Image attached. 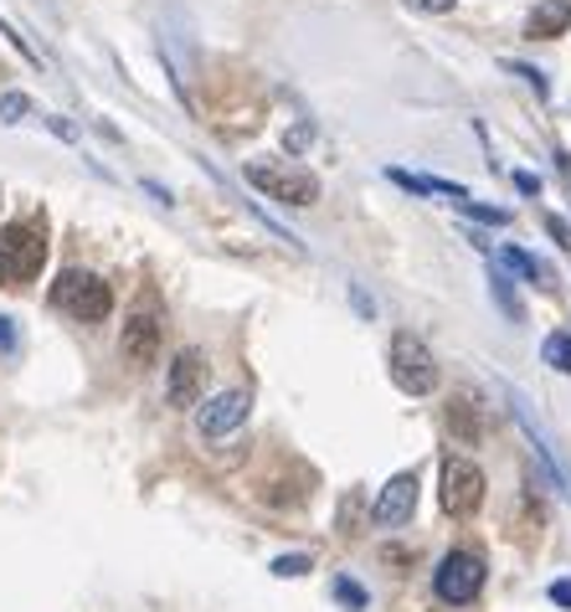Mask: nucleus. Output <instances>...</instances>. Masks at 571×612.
<instances>
[{"instance_id": "16", "label": "nucleus", "mask_w": 571, "mask_h": 612, "mask_svg": "<svg viewBox=\"0 0 571 612\" xmlns=\"http://www.w3.org/2000/svg\"><path fill=\"white\" fill-rule=\"evenodd\" d=\"M489 294H495V299H499V309H505V319H515V325L526 319V309H520V299H515V288H510V278H505V273H489Z\"/></svg>"}, {"instance_id": "6", "label": "nucleus", "mask_w": 571, "mask_h": 612, "mask_svg": "<svg viewBox=\"0 0 571 612\" xmlns=\"http://www.w3.org/2000/svg\"><path fill=\"white\" fill-rule=\"evenodd\" d=\"M0 257H6V273H11L15 284L36 278L42 263H46L42 232H31V226H6V232H0Z\"/></svg>"}, {"instance_id": "7", "label": "nucleus", "mask_w": 571, "mask_h": 612, "mask_svg": "<svg viewBox=\"0 0 571 612\" xmlns=\"http://www.w3.org/2000/svg\"><path fill=\"white\" fill-rule=\"evenodd\" d=\"M247 407H253V397H247V391H216L207 407H195V433H201V437L237 433L242 422H247Z\"/></svg>"}, {"instance_id": "2", "label": "nucleus", "mask_w": 571, "mask_h": 612, "mask_svg": "<svg viewBox=\"0 0 571 612\" xmlns=\"http://www.w3.org/2000/svg\"><path fill=\"white\" fill-rule=\"evenodd\" d=\"M242 176H247V186H257L263 196L284 201V207H315L319 201V180L288 160H253Z\"/></svg>"}, {"instance_id": "1", "label": "nucleus", "mask_w": 571, "mask_h": 612, "mask_svg": "<svg viewBox=\"0 0 571 612\" xmlns=\"http://www.w3.org/2000/svg\"><path fill=\"white\" fill-rule=\"evenodd\" d=\"M52 304H57L67 319H77V325H98V319H108V309H114V294H108V284L98 273L67 268L57 284H52Z\"/></svg>"}, {"instance_id": "11", "label": "nucleus", "mask_w": 571, "mask_h": 612, "mask_svg": "<svg viewBox=\"0 0 571 612\" xmlns=\"http://www.w3.org/2000/svg\"><path fill=\"white\" fill-rule=\"evenodd\" d=\"M567 27H571V0H541V6L526 15L530 42H557V36H567Z\"/></svg>"}, {"instance_id": "19", "label": "nucleus", "mask_w": 571, "mask_h": 612, "mask_svg": "<svg viewBox=\"0 0 571 612\" xmlns=\"http://www.w3.org/2000/svg\"><path fill=\"white\" fill-rule=\"evenodd\" d=\"M458 211H468V217H479V222H489V226H505V222H510V211H499V207H474V201H458Z\"/></svg>"}, {"instance_id": "24", "label": "nucleus", "mask_w": 571, "mask_h": 612, "mask_svg": "<svg viewBox=\"0 0 571 612\" xmlns=\"http://www.w3.org/2000/svg\"><path fill=\"white\" fill-rule=\"evenodd\" d=\"M551 602H557V608H571V582H551Z\"/></svg>"}, {"instance_id": "20", "label": "nucleus", "mask_w": 571, "mask_h": 612, "mask_svg": "<svg viewBox=\"0 0 571 612\" xmlns=\"http://www.w3.org/2000/svg\"><path fill=\"white\" fill-rule=\"evenodd\" d=\"M309 571V556H278L273 561V577H304Z\"/></svg>"}, {"instance_id": "14", "label": "nucleus", "mask_w": 571, "mask_h": 612, "mask_svg": "<svg viewBox=\"0 0 571 612\" xmlns=\"http://www.w3.org/2000/svg\"><path fill=\"white\" fill-rule=\"evenodd\" d=\"M505 268H515L520 278H530L536 288H557V284H551V268H546L541 257H530L526 247H505Z\"/></svg>"}, {"instance_id": "23", "label": "nucleus", "mask_w": 571, "mask_h": 612, "mask_svg": "<svg viewBox=\"0 0 571 612\" xmlns=\"http://www.w3.org/2000/svg\"><path fill=\"white\" fill-rule=\"evenodd\" d=\"M11 345H15V319L0 314V350H11Z\"/></svg>"}, {"instance_id": "25", "label": "nucleus", "mask_w": 571, "mask_h": 612, "mask_svg": "<svg viewBox=\"0 0 571 612\" xmlns=\"http://www.w3.org/2000/svg\"><path fill=\"white\" fill-rule=\"evenodd\" d=\"M46 124H52V129H57L62 139H77V129H73V124H67V119H57V114H52V119H46Z\"/></svg>"}, {"instance_id": "4", "label": "nucleus", "mask_w": 571, "mask_h": 612, "mask_svg": "<svg viewBox=\"0 0 571 612\" xmlns=\"http://www.w3.org/2000/svg\"><path fill=\"white\" fill-rule=\"evenodd\" d=\"M433 592L448 608H468L484 592V561L474 551H448L433 571Z\"/></svg>"}, {"instance_id": "18", "label": "nucleus", "mask_w": 571, "mask_h": 612, "mask_svg": "<svg viewBox=\"0 0 571 612\" xmlns=\"http://www.w3.org/2000/svg\"><path fill=\"white\" fill-rule=\"evenodd\" d=\"M335 598L346 602V608H356V612L366 608V592H361L356 582H350V577H335Z\"/></svg>"}, {"instance_id": "26", "label": "nucleus", "mask_w": 571, "mask_h": 612, "mask_svg": "<svg viewBox=\"0 0 571 612\" xmlns=\"http://www.w3.org/2000/svg\"><path fill=\"white\" fill-rule=\"evenodd\" d=\"M515 186H520V191H541V180L530 176V170H520V176H515Z\"/></svg>"}, {"instance_id": "15", "label": "nucleus", "mask_w": 571, "mask_h": 612, "mask_svg": "<svg viewBox=\"0 0 571 612\" xmlns=\"http://www.w3.org/2000/svg\"><path fill=\"white\" fill-rule=\"evenodd\" d=\"M541 356H546V366H551V371L571 376V335H567V329H557V335H546Z\"/></svg>"}, {"instance_id": "27", "label": "nucleus", "mask_w": 571, "mask_h": 612, "mask_svg": "<svg viewBox=\"0 0 571 612\" xmlns=\"http://www.w3.org/2000/svg\"><path fill=\"white\" fill-rule=\"evenodd\" d=\"M6 278H11V273H6V257H0V284H6Z\"/></svg>"}, {"instance_id": "12", "label": "nucleus", "mask_w": 571, "mask_h": 612, "mask_svg": "<svg viewBox=\"0 0 571 612\" xmlns=\"http://www.w3.org/2000/svg\"><path fill=\"white\" fill-rule=\"evenodd\" d=\"M448 428L458 443H479V407L468 402V397H453L448 402Z\"/></svg>"}, {"instance_id": "13", "label": "nucleus", "mask_w": 571, "mask_h": 612, "mask_svg": "<svg viewBox=\"0 0 571 612\" xmlns=\"http://www.w3.org/2000/svg\"><path fill=\"white\" fill-rule=\"evenodd\" d=\"M391 180H396V186H406V191H417V196H453V201H468V191H464V186H453V180L406 176V170H391Z\"/></svg>"}, {"instance_id": "3", "label": "nucleus", "mask_w": 571, "mask_h": 612, "mask_svg": "<svg viewBox=\"0 0 571 612\" xmlns=\"http://www.w3.org/2000/svg\"><path fill=\"white\" fill-rule=\"evenodd\" d=\"M391 381L406 391V397H427V391L437 387V360L433 350L417 340V335H396L391 340Z\"/></svg>"}, {"instance_id": "9", "label": "nucleus", "mask_w": 571, "mask_h": 612, "mask_svg": "<svg viewBox=\"0 0 571 612\" xmlns=\"http://www.w3.org/2000/svg\"><path fill=\"white\" fill-rule=\"evenodd\" d=\"M412 509H417V474H396V478H387V489L377 494L371 520L377 525H406L412 520Z\"/></svg>"}, {"instance_id": "17", "label": "nucleus", "mask_w": 571, "mask_h": 612, "mask_svg": "<svg viewBox=\"0 0 571 612\" xmlns=\"http://www.w3.org/2000/svg\"><path fill=\"white\" fill-rule=\"evenodd\" d=\"M27 114H31L27 93H0V124H21Z\"/></svg>"}, {"instance_id": "8", "label": "nucleus", "mask_w": 571, "mask_h": 612, "mask_svg": "<svg viewBox=\"0 0 571 612\" xmlns=\"http://www.w3.org/2000/svg\"><path fill=\"white\" fill-rule=\"evenodd\" d=\"M207 356L195 350V345H186L181 356H176V366H170V387H166V397H170V407H195V397H201V387H207Z\"/></svg>"}, {"instance_id": "22", "label": "nucleus", "mask_w": 571, "mask_h": 612, "mask_svg": "<svg viewBox=\"0 0 571 612\" xmlns=\"http://www.w3.org/2000/svg\"><path fill=\"white\" fill-rule=\"evenodd\" d=\"M546 232H551V238H557L561 247H571V226L561 222V217H546Z\"/></svg>"}, {"instance_id": "10", "label": "nucleus", "mask_w": 571, "mask_h": 612, "mask_svg": "<svg viewBox=\"0 0 571 612\" xmlns=\"http://www.w3.org/2000/svg\"><path fill=\"white\" fill-rule=\"evenodd\" d=\"M119 350L135 360V366H155V356H160V319H155V314H135V319L124 325Z\"/></svg>"}, {"instance_id": "5", "label": "nucleus", "mask_w": 571, "mask_h": 612, "mask_svg": "<svg viewBox=\"0 0 571 612\" xmlns=\"http://www.w3.org/2000/svg\"><path fill=\"white\" fill-rule=\"evenodd\" d=\"M437 499H443V509H448L453 520H468V515L484 505V474H479V463L443 458V489H437Z\"/></svg>"}, {"instance_id": "21", "label": "nucleus", "mask_w": 571, "mask_h": 612, "mask_svg": "<svg viewBox=\"0 0 571 612\" xmlns=\"http://www.w3.org/2000/svg\"><path fill=\"white\" fill-rule=\"evenodd\" d=\"M406 6H412V11H433V15H443V11H453L458 0H406Z\"/></svg>"}]
</instances>
